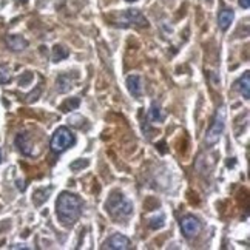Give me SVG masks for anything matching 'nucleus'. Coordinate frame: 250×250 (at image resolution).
Masks as SVG:
<instances>
[{
    "label": "nucleus",
    "instance_id": "b1692460",
    "mask_svg": "<svg viewBox=\"0 0 250 250\" xmlns=\"http://www.w3.org/2000/svg\"><path fill=\"white\" fill-rule=\"evenodd\" d=\"M127 2H134V0H127Z\"/></svg>",
    "mask_w": 250,
    "mask_h": 250
},
{
    "label": "nucleus",
    "instance_id": "dca6fc26",
    "mask_svg": "<svg viewBox=\"0 0 250 250\" xmlns=\"http://www.w3.org/2000/svg\"><path fill=\"white\" fill-rule=\"evenodd\" d=\"M166 216L164 215H159V216H153L150 221H148V227L150 229H153V230H158V229H161V227H164V224H166Z\"/></svg>",
    "mask_w": 250,
    "mask_h": 250
},
{
    "label": "nucleus",
    "instance_id": "4be33fe9",
    "mask_svg": "<svg viewBox=\"0 0 250 250\" xmlns=\"http://www.w3.org/2000/svg\"><path fill=\"white\" fill-rule=\"evenodd\" d=\"M17 2H21V3H26L28 0H17Z\"/></svg>",
    "mask_w": 250,
    "mask_h": 250
},
{
    "label": "nucleus",
    "instance_id": "7ed1b4c3",
    "mask_svg": "<svg viewBox=\"0 0 250 250\" xmlns=\"http://www.w3.org/2000/svg\"><path fill=\"white\" fill-rule=\"evenodd\" d=\"M224 127H226V107H224V105H221V107L216 110L213 122H211L210 128H208V131L206 134L204 144L207 147L215 146V144L219 141L221 134H223V131H224Z\"/></svg>",
    "mask_w": 250,
    "mask_h": 250
},
{
    "label": "nucleus",
    "instance_id": "f257e3e1",
    "mask_svg": "<svg viewBox=\"0 0 250 250\" xmlns=\"http://www.w3.org/2000/svg\"><path fill=\"white\" fill-rule=\"evenodd\" d=\"M56 215L63 226H73L82 215L81 198L70 191H62L56 201Z\"/></svg>",
    "mask_w": 250,
    "mask_h": 250
},
{
    "label": "nucleus",
    "instance_id": "f03ea898",
    "mask_svg": "<svg viewBox=\"0 0 250 250\" xmlns=\"http://www.w3.org/2000/svg\"><path fill=\"white\" fill-rule=\"evenodd\" d=\"M105 208L113 218H128L133 213V203L119 191H113L105 203Z\"/></svg>",
    "mask_w": 250,
    "mask_h": 250
},
{
    "label": "nucleus",
    "instance_id": "f8f14e48",
    "mask_svg": "<svg viewBox=\"0 0 250 250\" xmlns=\"http://www.w3.org/2000/svg\"><path fill=\"white\" fill-rule=\"evenodd\" d=\"M147 119H148L151 124L164 122V119H166V113L162 111L159 102H153V104H151V107H150V110H148V114H147Z\"/></svg>",
    "mask_w": 250,
    "mask_h": 250
},
{
    "label": "nucleus",
    "instance_id": "4468645a",
    "mask_svg": "<svg viewBox=\"0 0 250 250\" xmlns=\"http://www.w3.org/2000/svg\"><path fill=\"white\" fill-rule=\"evenodd\" d=\"M56 85L59 93H66L73 88V79L70 78V74H61L56 81Z\"/></svg>",
    "mask_w": 250,
    "mask_h": 250
},
{
    "label": "nucleus",
    "instance_id": "2eb2a0df",
    "mask_svg": "<svg viewBox=\"0 0 250 250\" xmlns=\"http://www.w3.org/2000/svg\"><path fill=\"white\" fill-rule=\"evenodd\" d=\"M68 54H70V51L66 50L65 46H62V45H56V46L53 48V62H61V61L66 59V57H68Z\"/></svg>",
    "mask_w": 250,
    "mask_h": 250
},
{
    "label": "nucleus",
    "instance_id": "1a4fd4ad",
    "mask_svg": "<svg viewBox=\"0 0 250 250\" xmlns=\"http://www.w3.org/2000/svg\"><path fill=\"white\" fill-rule=\"evenodd\" d=\"M235 88L243 94L244 99H250V73L246 71L241 78L235 82Z\"/></svg>",
    "mask_w": 250,
    "mask_h": 250
},
{
    "label": "nucleus",
    "instance_id": "6ab92c4d",
    "mask_svg": "<svg viewBox=\"0 0 250 250\" xmlns=\"http://www.w3.org/2000/svg\"><path fill=\"white\" fill-rule=\"evenodd\" d=\"M86 166H88V161H78V162H73V164H71V168H73V170H78V168L86 167Z\"/></svg>",
    "mask_w": 250,
    "mask_h": 250
},
{
    "label": "nucleus",
    "instance_id": "f3484780",
    "mask_svg": "<svg viewBox=\"0 0 250 250\" xmlns=\"http://www.w3.org/2000/svg\"><path fill=\"white\" fill-rule=\"evenodd\" d=\"M79 104H81V99H79V98H73L71 101H65V102L62 104L61 110H62V111H71V110H76V108L79 107Z\"/></svg>",
    "mask_w": 250,
    "mask_h": 250
},
{
    "label": "nucleus",
    "instance_id": "aec40b11",
    "mask_svg": "<svg viewBox=\"0 0 250 250\" xmlns=\"http://www.w3.org/2000/svg\"><path fill=\"white\" fill-rule=\"evenodd\" d=\"M239 6L244 8V9H249L250 8V0H239Z\"/></svg>",
    "mask_w": 250,
    "mask_h": 250
},
{
    "label": "nucleus",
    "instance_id": "6e6552de",
    "mask_svg": "<svg viewBox=\"0 0 250 250\" xmlns=\"http://www.w3.org/2000/svg\"><path fill=\"white\" fill-rule=\"evenodd\" d=\"M16 147L21 150V153H23L25 156H31L33 155V146L28 133H19L16 136Z\"/></svg>",
    "mask_w": 250,
    "mask_h": 250
},
{
    "label": "nucleus",
    "instance_id": "a211bd4d",
    "mask_svg": "<svg viewBox=\"0 0 250 250\" xmlns=\"http://www.w3.org/2000/svg\"><path fill=\"white\" fill-rule=\"evenodd\" d=\"M11 81V71L6 65H0V83H8Z\"/></svg>",
    "mask_w": 250,
    "mask_h": 250
},
{
    "label": "nucleus",
    "instance_id": "20e7f679",
    "mask_svg": "<svg viewBox=\"0 0 250 250\" xmlns=\"http://www.w3.org/2000/svg\"><path fill=\"white\" fill-rule=\"evenodd\" d=\"M74 142H76V138H74L73 131L66 127H59L53 134V138L50 141V147H51L53 153H57V155H59V153H63L71 146H74Z\"/></svg>",
    "mask_w": 250,
    "mask_h": 250
},
{
    "label": "nucleus",
    "instance_id": "9d476101",
    "mask_svg": "<svg viewBox=\"0 0 250 250\" xmlns=\"http://www.w3.org/2000/svg\"><path fill=\"white\" fill-rule=\"evenodd\" d=\"M127 88L134 96V98H139V96L142 94V79H141V76H136V74L128 76V78H127Z\"/></svg>",
    "mask_w": 250,
    "mask_h": 250
},
{
    "label": "nucleus",
    "instance_id": "39448f33",
    "mask_svg": "<svg viewBox=\"0 0 250 250\" xmlns=\"http://www.w3.org/2000/svg\"><path fill=\"white\" fill-rule=\"evenodd\" d=\"M179 224H181L182 233H184V236L187 239L196 238L201 233V230H203V224H201V221L198 218H195V216H191V215H187V216L182 218L179 221Z\"/></svg>",
    "mask_w": 250,
    "mask_h": 250
},
{
    "label": "nucleus",
    "instance_id": "0eeeda50",
    "mask_svg": "<svg viewBox=\"0 0 250 250\" xmlns=\"http://www.w3.org/2000/svg\"><path fill=\"white\" fill-rule=\"evenodd\" d=\"M124 21L128 25H138V26H148V21L146 19L139 9H127L124 13Z\"/></svg>",
    "mask_w": 250,
    "mask_h": 250
},
{
    "label": "nucleus",
    "instance_id": "423d86ee",
    "mask_svg": "<svg viewBox=\"0 0 250 250\" xmlns=\"http://www.w3.org/2000/svg\"><path fill=\"white\" fill-rule=\"evenodd\" d=\"M104 247L108 250H128L131 249V241H130V238H127L125 235L114 233L105 241Z\"/></svg>",
    "mask_w": 250,
    "mask_h": 250
},
{
    "label": "nucleus",
    "instance_id": "ddd939ff",
    "mask_svg": "<svg viewBox=\"0 0 250 250\" xmlns=\"http://www.w3.org/2000/svg\"><path fill=\"white\" fill-rule=\"evenodd\" d=\"M6 45L11 48L14 51H22L28 46V41L22 36H17V34H11L6 37Z\"/></svg>",
    "mask_w": 250,
    "mask_h": 250
},
{
    "label": "nucleus",
    "instance_id": "412c9836",
    "mask_svg": "<svg viewBox=\"0 0 250 250\" xmlns=\"http://www.w3.org/2000/svg\"><path fill=\"white\" fill-rule=\"evenodd\" d=\"M31 78H33V74H26L23 79H21V85H25V82H26V81H30Z\"/></svg>",
    "mask_w": 250,
    "mask_h": 250
},
{
    "label": "nucleus",
    "instance_id": "9b49d317",
    "mask_svg": "<svg viewBox=\"0 0 250 250\" xmlns=\"http://www.w3.org/2000/svg\"><path fill=\"white\" fill-rule=\"evenodd\" d=\"M235 19V13L233 9H223L219 14H218V26L221 28L223 31H227L229 26L232 25Z\"/></svg>",
    "mask_w": 250,
    "mask_h": 250
},
{
    "label": "nucleus",
    "instance_id": "5701e85b",
    "mask_svg": "<svg viewBox=\"0 0 250 250\" xmlns=\"http://www.w3.org/2000/svg\"><path fill=\"white\" fill-rule=\"evenodd\" d=\"M0 162H2V150H0Z\"/></svg>",
    "mask_w": 250,
    "mask_h": 250
}]
</instances>
